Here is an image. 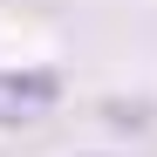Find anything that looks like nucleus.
<instances>
[{"label":"nucleus","mask_w":157,"mask_h":157,"mask_svg":"<svg viewBox=\"0 0 157 157\" xmlns=\"http://www.w3.org/2000/svg\"><path fill=\"white\" fill-rule=\"evenodd\" d=\"M55 102H62V75L55 68H7V62H0V123H7V130L41 123Z\"/></svg>","instance_id":"obj_1"}]
</instances>
